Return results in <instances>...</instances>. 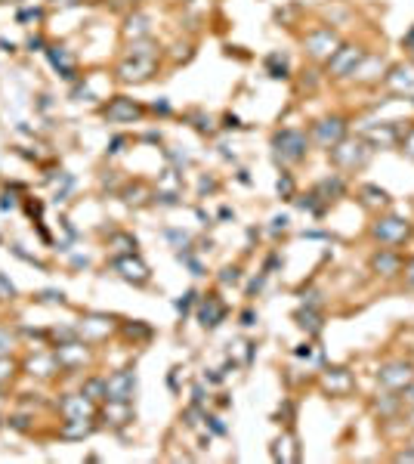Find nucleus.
<instances>
[{
  "label": "nucleus",
  "mask_w": 414,
  "mask_h": 464,
  "mask_svg": "<svg viewBox=\"0 0 414 464\" xmlns=\"http://www.w3.org/2000/svg\"><path fill=\"white\" fill-rule=\"evenodd\" d=\"M242 325H244V328L257 325V313H254V310H244V313H242Z\"/></svg>",
  "instance_id": "nucleus-45"
},
{
  "label": "nucleus",
  "mask_w": 414,
  "mask_h": 464,
  "mask_svg": "<svg viewBox=\"0 0 414 464\" xmlns=\"http://www.w3.org/2000/svg\"><path fill=\"white\" fill-rule=\"evenodd\" d=\"M102 115H105V121H111V124H133L146 115V109H142L137 100H130V96H115V100L105 106Z\"/></svg>",
  "instance_id": "nucleus-10"
},
{
  "label": "nucleus",
  "mask_w": 414,
  "mask_h": 464,
  "mask_svg": "<svg viewBox=\"0 0 414 464\" xmlns=\"http://www.w3.org/2000/svg\"><path fill=\"white\" fill-rule=\"evenodd\" d=\"M124 143H127V139H124V137H118V139H115V143H111V149H109V155H118V152H121V146H124Z\"/></svg>",
  "instance_id": "nucleus-48"
},
{
  "label": "nucleus",
  "mask_w": 414,
  "mask_h": 464,
  "mask_svg": "<svg viewBox=\"0 0 414 464\" xmlns=\"http://www.w3.org/2000/svg\"><path fill=\"white\" fill-rule=\"evenodd\" d=\"M312 143L322 149H334L340 139H346V118L334 115V118H322V121L312 124Z\"/></svg>",
  "instance_id": "nucleus-8"
},
{
  "label": "nucleus",
  "mask_w": 414,
  "mask_h": 464,
  "mask_svg": "<svg viewBox=\"0 0 414 464\" xmlns=\"http://www.w3.org/2000/svg\"><path fill=\"white\" fill-rule=\"evenodd\" d=\"M0 207H4V211H10V207H16V198H13V196H4V201H0Z\"/></svg>",
  "instance_id": "nucleus-49"
},
{
  "label": "nucleus",
  "mask_w": 414,
  "mask_h": 464,
  "mask_svg": "<svg viewBox=\"0 0 414 464\" xmlns=\"http://www.w3.org/2000/svg\"><path fill=\"white\" fill-rule=\"evenodd\" d=\"M278 196H282V198H291L294 196V177L291 174L278 177Z\"/></svg>",
  "instance_id": "nucleus-36"
},
{
  "label": "nucleus",
  "mask_w": 414,
  "mask_h": 464,
  "mask_svg": "<svg viewBox=\"0 0 414 464\" xmlns=\"http://www.w3.org/2000/svg\"><path fill=\"white\" fill-rule=\"evenodd\" d=\"M22 369H32L28 375H37V378H53L59 369H62V365H59L56 353L50 350V353H37V356H32L25 365H22Z\"/></svg>",
  "instance_id": "nucleus-20"
},
{
  "label": "nucleus",
  "mask_w": 414,
  "mask_h": 464,
  "mask_svg": "<svg viewBox=\"0 0 414 464\" xmlns=\"http://www.w3.org/2000/svg\"><path fill=\"white\" fill-rule=\"evenodd\" d=\"M37 22V19H43V10H22L19 13V22Z\"/></svg>",
  "instance_id": "nucleus-43"
},
{
  "label": "nucleus",
  "mask_w": 414,
  "mask_h": 464,
  "mask_svg": "<svg viewBox=\"0 0 414 464\" xmlns=\"http://www.w3.org/2000/svg\"><path fill=\"white\" fill-rule=\"evenodd\" d=\"M226 313H229V306L223 303L220 294H205V297L198 301V322L207 328V332L220 328V322L226 319Z\"/></svg>",
  "instance_id": "nucleus-16"
},
{
  "label": "nucleus",
  "mask_w": 414,
  "mask_h": 464,
  "mask_svg": "<svg viewBox=\"0 0 414 464\" xmlns=\"http://www.w3.org/2000/svg\"><path fill=\"white\" fill-rule=\"evenodd\" d=\"M402 43H405V50H411V56H414V28H411V34H408V37H405V41H402Z\"/></svg>",
  "instance_id": "nucleus-51"
},
{
  "label": "nucleus",
  "mask_w": 414,
  "mask_h": 464,
  "mask_svg": "<svg viewBox=\"0 0 414 464\" xmlns=\"http://www.w3.org/2000/svg\"><path fill=\"white\" fill-rule=\"evenodd\" d=\"M411 428H414V409H411Z\"/></svg>",
  "instance_id": "nucleus-55"
},
{
  "label": "nucleus",
  "mask_w": 414,
  "mask_h": 464,
  "mask_svg": "<svg viewBox=\"0 0 414 464\" xmlns=\"http://www.w3.org/2000/svg\"><path fill=\"white\" fill-rule=\"evenodd\" d=\"M111 269L133 288H142L152 282V269L139 254H118V257H111Z\"/></svg>",
  "instance_id": "nucleus-3"
},
{
  "label": "nucleus",
  "mask_w": 414,
  "mask_h": 464,
  "mask_svg": "<svg viewBox=\"0 0 414 464\" xmlns=\"http://www.w3.org/2000/svg\"><path fill=\"white\" fill-rule=\"evenodd\" d=\"M81 393L90 396L93 402H105V378H87L84 387H81Z\"/></svg>",
  "instance_id": "nucleus-27"
},
{
  "label": "nucleus",
  "mask_w": 414,
  "mask_h": 464,
  "mask_svg": "<svg viewBox=\"0 0 414 464\" xmlns=\"http://www.w3.org/2000/svg\"><path fill=\"white\" fill-rule=\"evenodd\" d=\"M359 196L365 198V205L368 207H383V205H389V196L383 189H378V186H362V192H359Z\"/></svg>",
  "instance_id": "nucleus-29"
},
{
  "label": "nucleus",
  "mask_w": 414,
  "mask_h": 464,
  "mask_svg": "<svg viewBox=\"0 0 414 464\" xmlns=\"http://www.w3.org/2000/svg\"><path fill=\"white\" fill-rule=\"evenodd\" d=\"M22 369V365L16 362V359H10V356H0V387L4 384H10L13 378H16V371Z\"/></svg>",
  "instance_id": "nucleus-31"
},
{
  "label": "nucleus",
  "mask_w": 414,
  "mask_h": 464,
  "mask_svg": "<svg viewBox=\"0 0 414 464\" xmlns=\"http://www.w3.org/2000/svg\"><path fill=\"white\" fill-rule=\"evenodd\" d=\"M0 4H22V0H0Z\"/></svg>",
  "instance_id": "nucleus-54"
},
{
  "label": "nucleus",
  "mask_w": 414,
  "mask_h": 464,
  "mask_svg": "<svg viewBox=\"0 0 414 464\" xmlns=\"http://www.w3.org/2000/svg\"><path fill=\"white\" fill-rule=\"evenodd\" d=\"M399 400H402V406H411L414 409V381L408 387H402V390H399Z\"/></svg>",
  "instance_id": "nucleus-40"
},
{
  "label": "nucleus",
  "mask_w": 414,
  "mask_h": 464,
  "mask_svg": "<svg viewBox=\"0 0 414 464\" xmlns=\"http://www.w3.org/2000/svg\"><path fill=\"white\" fill-rule=\"evenodd\" d=\"M133 393H137V371L133 369H121L105 378V400L133 402Z\"/></svg>",
  "instance_id": "nucleus-9"
},
{
  "label": "nucleus",
  "mask_w": 414,
  "mask_h": 464,
  "mask_svg": "<svg viewBox=\"0 0 414 464\" xmlns=\"http://www.w3.org/2000/svg\"><path fill=\"white\" fill-rule=\"evenodd\" d=\"M399 146H402V152H405V155H411V158H414V124L402 133V137H399Z\"/></svg>",
  "instance_id": "nucleus-35"
},
{
  "label": "nucleus",
  "mask_w": 414,
  "mask_h": 464,
  "mask_svg": "<svg viewBox=\"0 0 414 464\" xmlns=\"http://www.w3.org/2000/svg\"><path fill=\"white\" fill-rule=\"evenodd\" d=\"M272 458H275V461H300V446H297V437H294V430H291V428L275 439Z\"/></svg>",
  "instance_id": "nucleus-22"
},
{
  "label": "nucleus",
  "mask_w": 414,
  "mask_h": 464,
  "mask_svg": "<svg viewBox=\"0 0 414 464\" xmlns=\"http://www.w3.org/2000/svg\"><path fill=\"white\" fill-rule=\"evenodd\" d=\"M220 282H223V285H238V282H242V269H238V266H226L220 273Z\"/></svg>",
  "instance_id": "nucleus-33"
},
{
  "label": "nucleus",
  "mask_w": 414,
  "mask_h": 464,
  "mask_svg": "<svg viewBox=\"0 0 414 464\" xmlns=\"http://www.w3.org/2000/svg\"><path fill=\"white\" fill-rule=\"evenodd\" d=\"M205 421H207V428L214 430L216 437H226V433H229V430H226V424H223V421H220V418H216V415H205Z\"/></svg>",
  "instance_id": "nucleus-38"
},
{
  "label": "nucleus",
  "mask_w": 414,
  "mask_h": 464,
  "mask_svg": "<svg viewBox=\"0 0 414 464\" xmlns=\"http://www.w3.org/2000/svg\"><path fill=\"white\" fill-rule=\"evenodd\" d=\"M155 65L158 59H139V56H127L121 65H118V78L124 81V84H142V81H149L155 74Z\"/></svg>",
  "instance_id": "nucleus-15"
},
{
  "label": "nucleus",
  "mask_w": 414,
  "mask_h": 464,
  "mask_svg": "<svg viewBox=\"0 0 414 464\" xmlns=\"http://www.w3.org/2000/svg\"><path fill=\"white\" fill-rule=\"evenodd\" d=\"M402 266H405V260H402V254L399 251H393V248H380L378 254L371 257V269L378 275H399L402 273Z\"/></svg>",
  "instance_id": "nucleus-17"
},
{
  "label": "nucleus",
  "mask_w": 414,
  "mask_h": 464,
  "mask_svg": "<svg viewBox=\"0 0 414 464\" xmlns=\"http://www.w3.org/2000/svg\"><path fill=\"white\" fill-rule=\"evenodd\" d=\"M411 446H414V439H411Z\"/></svg>",
  "instance_id": "nucleus-56"
},
{
  "label": "nucleus",
  "mask_w": 414,
  "mask_h": 464,
  "mask_svg": "<svg viewBox=\"0 0 414 464\" xmlns=\"http://www.w3.org/2000/svg\"><path fill=\"white\" fill-rule=\"evenodd\" d=\"M378 381L380 387H387V390L399 393L402 387H408L414 381V365L405 362V359H393V362H383L378 369Z\"/></svg>",
  "instance_id": "nucleus-7"
},
{
  "label": "nucleus",
  "mask_w": 414,
  "mask_h": 464,
  "mask_svg": "<svg viewBox=\"0 0 414 464\" xmlns=\"http://www.w3.org/2000/svg\"><path fill=\"white\" fill-rule=\"evenodd\" d=\"M56 411L62 418H96L99 415V402H93L84 393H65L56 402Z\"/></svg>",
  "instance_id": "nucleus-13"
},
{
  "label": "nucleus",
  "mask_w": 414,
  "mask_h": 464,
  "mask_svg": "<svg viewBox=\"0 0 414 464\" xmlns=\"http://www.w3.org/2000/svg\"><path fill=\"white\" fill-rule=\"evenodd\" d=\"M53 353H56L59 359V365H62L65 371H78V369H84V365L90 362V350H87V343L84 341H65V343H56L53 347Z\"/></svg>",
  "instance_id": "nucleus-11"
},
{
  "label": "nucleus",
  "mask_w": 414,
  "mask_h": 464,
  "mask_svg": "<svg viewBox=\"0 0 414 464\" xmlns=\"http://www.w3.org/2000/svg\"><path fill=\"white\" fill-rule=\"evenodd\" d=\"M294 353H297V356H310V353H312V347H310V343H303V347H297Z\"/></svg>",
  "instance_id": "nucleus-52"
},
{
  "label": "nucleus",
  "mask_w": 414,
  "mask_h": 464,
  "mask_svg": "<svg viewBox=\"0 0 414 464\" xmlns=\"http://www.w3.org/2000/svg\"><path fill=\"white\" fill-rule=\"evenodd\" d=\"M402 275H405V285L414 288V257L405 260V266H402Z\"/></svg>",
  "instance_id": "nucleus-41"
},
{
  "label": "nucleus",
  "mask_w": 414,
  "mask_h": 464,
  "mask_svg": "<svg viewBox=\"0 0 414 464\" xmlns=\"http://www.w3.org/2000/svg\"><path fill=\"white\" fill-rule=\"evenodd\" d=\"M99 415L111 428H124V424L133 421V409L130 402H115V400H105V409H99Z\"/></svg>",
  "instance_id": "nucleus-21"
},
{
  "label": "nucleus",
  "mask_w": 414,
  "mask_h": 464,
  "mask_svg": "<svg viewBox=\"0 0 414 464\" xmlns=\"http://www.w3.org/2000/svg\"><path fill=\"white\" fill-rule=\"evenodd\" d=\"M322 390L331 393V396H350L356 390V378H352V371L343 369V365H328V369L322 371Z\"/></svg>",
  "instance_id": "nucleus-12"
},
{
  "label": "nucleus",
  "mask_w": 414,
  "mask_h": 464,
  "mask_svg": "<svg viewBox=\"0 0 414 464\" xmlns=\"http://www.w3.org/2000/svg\"><path fill=\"white\" fill-rule=\"evenodd\" d=\"M47 56H50L53 69L62 74L65 81H78V65H74V56L65 47H47Z\"/></svg>",
  "instance_id": "nucleus-19"
},
{
  "label": "nucleus",
  "mask_w": 414,
  "mask_h": 464,
  "mask_svg": "<svg viewBox=\"0 0 414 464\" xmlns=\"http://www.w3.org/2000/svg\"><path fill=\"white\" fill-rule=\"evenodd\" d=\"M121 332L127 334V338H133V341H149V338H152V328L142 325V322H133V325H130V322H124Z\"/></svg>",
  "instance_id": "nucleus-30"
},
{
  "label": "nucleus",
  "mask_w": 414,
  "mask_h": 464,
  "mask_svg": "<svg viewBox=\"0 0 414 464\" xmlns=\"http://www.w3.org/2000/svg\"><path fill=\"white\" fill-rule=\"evenodd\" d=\"M294 319H297V325L303 328V332L310 334V338H315V334H322V316L312 310V306H306V303H303L297 313H294Z\"/></svg>",
  "instance_id": "nucleus-23"
},
{
  "label": "nucleus",
  "mask_w": 414,
  "mask_h": 464,
  "mask_svg": "<svg viewBox=\"0 0 414 464\" xmlns=\"http://www.w3.org/2000/svg\"><path fill=\"white\" fill-rule=\"evenodd\" d=\"M266 65H269V74H272V78H288V59L282 53H272L266 59Z\"/></svg>",
  "instance_id": "nucleus-32"
},
{
  "label": "nucleus",
  "mask_w": 414,
  "mask_h": 464,
  "mask_svg": "<svg viewBox=\"0 0 414 464\" xmlns=\"http://www.w3.org/2000/svg\"><path fill=\"white\" fill-rule=\"evenodd\" d=\"M278 229H288V217H275L272 220V232H278Z\"/></svg>",
  "instance_id": "nucleus-46"
},
{
  "label": "nucleus",
  "mask_w": 414,
  "mask_h": 464,
  "mask_svg": "<svg viewBox=\"0 0 414 464\" xmlns=\"http://www.w3.org/2000/svg\"><path fill=\"white\" fill-rule=\"evenodd\" d=\"M78 332L87 341H102L115 332V316H109V313H84L78 322Z\"/></svg>",
  "instance_id": "nucleus-14"
},
{
  "label": "nucleus",
  "mask_w": 414,
  "mask_h": 464,
  "mask_svg": "<svg viewBox=\"0 0 414 464\" xmlns=\"http://www.w3.org/2000/svg\"><path fill=\"white\" fill-rule=\"evenodd\" d=\"M226 127H242V121L235 115H226Z\"/></svg>",
  "instance_id": "nucleus-53"
},
{
  "label": "nucleus",
  "mask_w": 414,
  "mask_h": 464,
  "mask_svg": "<svg viewBox=\"0 0 414 464\" xmlns=\"http://www.w3.org/2000/svg\"><path fill=\"white\" fill-rule=\"evenodd\" d=\"M371 236L378 238L380 245H389V248H396V245H405V242H408L411 226H408V220H402V217H380V220L371 226Z\"/></svg>",
  "instance_id": "nucleus-6"
},
{
  "label": "nucleus",
  "mask_w": 414,
  "mask_h": 464,
  "mask_svg": "<svg viewBox=\"0 0 414 464\" xmlns=\"http://www.w3.org/2000/svg\"><path fill=\"white\" fill-rule=\"evenodd\" d=\"M152 111H155V115H158V111H161V115H167V111H170V106H167V102H155V106H152Z\"/></svg>",
  "instance_id": "nucleus-50"
},
{
  "label": "nucleus",
  "mask_w": 414,
  "mask_h": 464,
  "mask_svg": "<svg viewBox=\"0 0 414 464\" xmlns=\"http://www.w3.org/2000/svg\"><path fill=\"white\" fill-rule=\"evenodd\" d=\"M374 146L368 143V139H340L334 149H328L331 155V164L340 170H359L365 168L368 158H371Z\"/></svg>",
  "instance_id": "nucleus-1"
},
{
  "label": "nucleus",
  "mask_w": 414,
  "mask_h": 464,
  "mask_svg": "<svg viewBox=\"0 0 414 464\" xmlns=\"http://www.w3.org/2000/svg\"><path fill=\"white\" fill-rule=\"evenodd\" d=\"M47 47H50V43L43 41L41 34H32V37H28V50H32V53H34V50H47Z\"/></svg>",
  "instance_id": "nucleus-42"
},
{
  "label": "nucleus",
  "mask_w": 414,
  "mask_h": 464,
  "mask_svg": "<svg viewBox=\"0 0 414 464\" xmlns=\"http://www.w3.org/2000/svg\"><path fill=\"white\" fill-rule=\"evenodd\" d=\"M365 62V50L352 47V43H340L334 50V56L328 59V78H346V74H356V69Z\"/></svg>",
  "instance_id": "nucleus-4"
},
{
  "label": "nucleus",
  "mask_w": 414,
  "mask_h": 464,
  "mask_svg": "<svg viewBox=\"0 0 414 464\" xmlns=\"http://www.w3.org/2000/svg\"><path fill=\"white\" fill-rule=\"evenodd\" d=\"M396 461H414V446H411V449H405V452H399V455H396Z\"/></svg>",
  "instance_id": "nucleus-47"
},
{
  "label": "nucleus",
  "mask_w": 414,
  "mask_h": 464,
  "mask_svg": "<svg viewBox=\"0 0 414 464\" xmlns=\"http://www.w3.org/2000/svg\"><path fill=\"white\" fill-rule=\"evenodd\" d=\"M109 245L115 248L118 254H137V238L130 236V232H111Z\"/></svg>",
  "instance_id": "nucleus-26"
},
{
  "label": "nucleus",
  "mask_w": 414,
  "mask_h": 464,
  "mask_svg": "<svg viewBox=\"0 0 414 464\" xmlns=\"http://www.w3.org/2000/svg\"><path fill=\"white\" fill-rule=\"evenodd\" d=\"M96 430V418H65L59 424V437L62 439H87Z\"/></svg>",
  "instance_id": "nucleus-18"
},
{
  "label": "nucleus",
  "mask_w": 414,
  "mask_h": 464,
  "mask_svg": "<svg viewBox=\"0 0 414 464\" xmlns=\"http://www.w3.org/2000/svg\"><path fill=\"white\" fill-rule=\"evenodd\" d=\"M0 301H16V285L0 273Z\"/></svg>",
  "instance_id": "nucleus-34"
},
{
  "label": "nucleus",
  "mask_w": 414,
  "mask_h": 464,
  "mask_svg": "<svg viewBox=\"0 0 414 464\" xmlns=\"http://www.w3.org/2000/svg\"><path fill=\"white\" fill-rule=\"evenodd\" d=\"M41 301L43 303H65V294L62 291H41Z\"/></svg>",
  "instance_id": "nucleus-39"
},
{
  "label": "nucleus",
  "mask_w": 414,
  "mask_h": 464,
  "mask_svg": "<svg viewBox=\"0 0 414 464\" xmlns=\"http://www.w3.org/2000/svg\"><path fill=\"white\" fill-rule=\"evenodd\" d=\"M16 347H19V334L13 332L10 325H4V322H0V356H10Z\"/></svg>",
  "instance_id": "nucleus-28"
},
{
  "label": "nucleus",
  "mask_w": 414,
  "mask_h": 464,
  "mask_svg": "<svg viewBox=\"0 0 414 464\" xmlns=\"http://www.w3.org/2000/svg\"><path fill=\"white\" fill-rule=\"evenodd\" d=\"M25 211L32 214V217H37V220H41V214H43V205H41V201H28V205H25Z\"/></svg>",
  "instance_id": "nucleus-44"
},
{
  "label": "nucleus",
  "mask_w": 414,
  "mask_h": 464,
  "mask_svg": "<svg viewBox=\"0 0 414 464\" xmlns=\"http://www.w3.org/2000/svg\"><path fill=\"white\" fill-rule=\"evenodd\" d=\"M124 37H133V41H142V37H149V16H142V13H133V16L127 19Z\"/></svg>",
  "instance_id": "nucleus-24"
},
{
  "label": "nucleus",
  "mask_w": 414,
  "mask_h": 464,
  "mask_svg": "<svg viewBox=\"0 0 414 464\" xmlns=\"http://www.w3.org/2000/svg\"><path fill=\"white\" fill-rule=\"evenodd\" d=\"M303 47H306V53H310L312 59H328L334 56V50L340 47V37H337L334 28H328V25H319V28H312L310 34L303 37Z\"/></svg>",
  "instance_id": "nucleus-5"
},
{
  "label": "nucleus",
  "mask_w": 414,
  "mask_h": 464,
  "mask_svg": "<svg viewBox=\"0 0 414 464\" xmlns=\"http://www.w3.org/2000/svg\"><path fill=\"white\" fill-rule=\"evenodd\" d=\"M195 301H198V291H186V294H183V297H179V301H177V310H179V313H183V316H186V313H189V306H192Z\"/></svg>",
  "instance_id": "nucleus-37"
},
{
  "label": "nucleus",
  "mask_w": 414,
  "mask_h": 464,
  "mask_svg": "<svg viewBox=\"0 0 414 464\" xmlns=\"http://www.w3.org/2000/svg\"><path fill=\"white\" fill-rule=\"evenodd\" d=\"M387 84L393 87V90H408V87H414V71H411V65H399V69H393V74L387 78Z\"/></svg>",
  "instance_id": "nucleus-25"
},
{
  "label": "nucleus",
  "mask_w": 414,
  "mask_h": 464,
  "mask_svg": "<svg viewBox=\"0 0 414 464\" xmlns=\"http://www.w3.org/2000/svg\"><path fill=\"white\" fill-rule=\"evenodd\" d=\"M272 149H275V158L282 164H297V161L306 158V152H310V137H306L303 130L284 127V130H278L272 137Z\"/></svg>",
  "instance_id": "nucleus-2"
}]
</instances>
